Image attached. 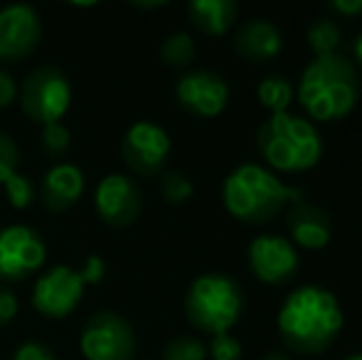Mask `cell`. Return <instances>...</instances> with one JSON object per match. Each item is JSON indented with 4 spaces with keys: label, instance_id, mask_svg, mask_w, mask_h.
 <instances>
[{
    "label": "cell",
    "instance_id": "cell-1",
    "mask_svg": "<svg viewBox=\"0 0 362 360\" xmlns=\"http://www.w3.org/2000/svg\"><path fill=\"white\" fill-rule=\"evenodd\" d=\"M343 308L333 291L318 284L298 286L286 296L276 316L281 341L291 351L318 356L338 341L343 331Z\"/></svg>",
    "mask_w": 362,
    "mask_h": 360
},
{
    "label": "cell",
    "instance_id": "cell-2",
    "mask_svg": "<svg viewBox=\"0 0 362 360\" xmlns=\"http://www.w3.org/2000/svg\"><path fill=\"white\" fill-rule=\"evenodd\" d=\"M300 200H303L300 187L286 185L259 163L237 166L222 182L224 207L244 225H264Z\"/></svg>",
    "mask_w": 362,
    "mask_h": 360
},
{
    "label": "cell",
    "instance_id": "cell-3",
    "mask_svg": "<svg viewBox=\"0 0 362 360\" xmlns=\"http://www.w3.org/2000/svg\"><path fill=\"white\" fill-rule=\"evenodd\" d=\"M296 96L310 119L328 124L345 119L360 99L358 67L340 52L315 57L300 74Z\"/></svg>",
    "mask_w": 362,
    "mask_h": 360
},
{
    "label": "cell",
    "instance_id": "cell-4",
    "mask_svg": "<svg viewBox=\"0 0 362 360\" xmlns=\"http://www.w3.org/2000/svg\"><path fill=\"white\" fill-rule=\"evenodd\" d=\"M259 151L272 168L303 173L323 158V141L308 119L296 114H272L259 129Z\"/></svg>",
    "mask_w": 362,
    "mask_h": 360
},
{
    "label": "cell",
    "instance_id": "cell-5",
    "mask_svg": "<svg viewBox=\"0 0 362 360\" xmlns=\"http://www.w3.org/2000/svg\"><path fill=\"white\" fill-rule=\"evenodd\" d=\"M244 311L242 286L229 274H200L185 294V316L197 331L219 336L239 321Z\"/></svg>",
    "mask_w": 362,
    "mask_h": 360
},
{
    "label": "cell",
    "instance_id": "cell-6",
    "mask_svg": "<svg viewBox=\"0 0 362 360\" xmlns=\"http://www.w3.org/2000/svg\"><path fill=\"white\" fill-rule=\"evenodd\" d=\"M20 106L30 121L40 126L59 124L72 106V84L57 67H37L20 87Z\"/></svg>",
    "mask_w": 362,
    "mask_h": 360
},
{
    "label": "cell",
    "instance_id": "cell-7",
    "mask_svg": "<svg viewBox=\"0 0 362 360\" xmlns=\"http://www.w3.org/2000/svg\"><path fill=\"white\" fill-rule=\"evenodd\" d=\"M136 346L134 326L116 311L94 313L79 336L81 356L86 360H134Z\"/></svg>",
    "mask_w": 362,
    "mask_h": 360
},
{
    "label": "cell",
    "instance_id": "cell-8",
    "mask_svg": "<svg viewBox=\"0 0 362 360\" xmlns=\"http://www.w3.org/2000/svg\"><path fill=\"white\" fill-rule=\"evenodd\" d=\"M47 262L42 235L28 225H8L0 230V281H25Z\"/></svg>",
    "mask_w": 362,
    "mask_h": 360
},
{
    "label": "cell",
    "instance_id": "cell-9",
    "mask_svg": "<svg viewBox=\"0 0 362 360\" xmlns=\"http://www.w3.org/2000/svg\"><path fill=\"white\" fill-rule=\"evenodd\" d=\"M84 279L79 269H72L67 265H57L52 269L42 272L33 286V306L40 316L62 321L72 316L74 308L84 298Z\"/></svg>",
    "mask_w": 362,
    "mask_h": 360
},
{
    "label": "cell",
    "instance_id": "cell-10",
    "mask_svg": "<svg viewBox=\"0 0 362 360\" xmlns=\"http://www.w3.org/2000/svg\"><path fill=\"white\" fill-rule=\"evenodd\" d=\"M121 156L131 173L141 178H153L168 163L170 136L163 126L153 121H136L126 129L124 141H121Z\"/></svg>",
    "mask_w": 362,
    "mask_h": 360
},
{
    "label": "cell",
    "instance_id": "cell-11",
    "mask_svg": "<svg viewBox=\"0 0 362 360\" xmlns=\"http://www.w3.org/2000/svg\"><path fill=\"white\" fill-rule=\"evenodd\" d=\"M42 40V18L28 3L0 8V62H23Z\"/></svg>",
    "mask_w": 362,
    "mask_h": 360
},
{
    "label": "cell",
    "instance_id": "cell-12",
    "mask_svg": "<svg viewBox=\"0 0 362 360\" xmlns=\"http://www.w3.org/2000/svg\"><path fill=\"white\" fill-rule=\"evenodd\" d=\"M94 210L109 227H129L141 217L144 210V192L141 185L131 175L109 173L96 185Z\"/></svg>",
    "mask_w": 362,
    "mask_h": 360
},
{
    "label": "cell",
    "instance_id": "cell-13",
    "mask_svg": "<svg viewBox=\"0 0 362 360\" xmlns=\"http://www.w3.org/2000/svg\"><path fill=\"white\" fill-rule=\"evenodd\" d=\"M175 99L197 119H215L229 104V84L212 69H195L177 79Z\"/></svg>",
    "mask_w": 362,
    "mask_h": 360
},
{
    "label": "cell",
    "instance_id": "cell-14",
    "mask_svg": "<svg viewBox=\"0 0 362 360\" xmlns=\"http://www.w3.org/2000/svg\"><path fill=\"white\" fill-rule=\"evenodd\" d=\"M247 265L259 281L279 286L298 272V252L286 237L259 235L247 250Z\"/></svg>",
    "mask_w": 362,
    "mask_h": 360
},
{
    "label": "cell",
    "instance_id": "cell-15",
    "mask_svg": "<svg viewBox=\"0 0 362 360\" xmlns=\"http://www.w3.org/2000/svg\"><path fill=\"white\" fill-rule=\"evenodd\" d=\"M286 230L291 240H293V245L313 252L328 247L330 237H333L330 215L320 205H313V202H305V200L288 205Z\"/></svg>",
    "mask_w": 362,
    "mask_h": 360
},
{
    "label": "cell",
    "instance_id": "cell-16",
    "mask_svg": "<svg viewBox=\"0 0 362 360\" xmlns=\"http://www.w3.org/2000/svg\"><path fill=\"white\" fill-rule=\"evenodd\" d=\"M86 178L76 163H54L40 182V200L49 212H67L84 195Z\"/></svg>",
    "mask_w": 362,
    "mask_h": 360
},
{
    "label": "cell",
    "instance_id": "cell-17",
    "mask_svg": "<svg viewBox=\"0 0 362 360\" xmlns=\"http://www.w3.org/2000/svg\"><path fill=\"white\" fill-rule=\"evenodd\" d=\"M281 47H284V40L279 28L264 18L247 20L234 33V50H237V54L244 62L264 64L276 57L281 52Z\"/></svg>",
    "mask_w": 362,
    "mask_h": 360
},
{
    "label": "cell",
    "instance_id": "cell-18",
    "mask_svg": "<svg viewBox=\"0 0 362 360\" xmlns=\"http://www.w3.org/2000/svg\"><path fill=\"white\" fill-rule=\"evenodd\" d=\"M237 3L234 0H192L187 3V15H190L192 25L200 30L202 35H219L229 33L232 25L237 23Z\"/></svg>",
    "mask_w": 362,
    "mask_h": 360
},
{
    "label": "cell",
    "instance_id": "cell-19",
    "mask_svg": "<svg viewBox=\"0 0 362 360\" xmlns=\"http://www.w3.org/2000/svg\"><path fill=\"white\" fill-rule=\"evenodd\" d=\"M293 84L286 77H281V74H269L257 87L259 104L272 111V114H286L291 101H293Z\"/></svg>",
    "mask_w": 362,
    "mask_h": 360
},
{
    "label": "cell",
    "instance_id": "cell-20",
    "mask_svg": "<svg viewBox=\"0 0 362 360\" xmlns=\"http://www.w3.org/2000/svg\"><path fill=\"white\" fill-rule=\"evenodd\" d=\"M305 40H308V47L315 52V57H325V54L338 52L340 42H343V35H340V28L330 18H318L308 28Z\"/></svg>",
    "mask_w": 362,
    "mask_h": 360
},
{
    "label": "cell",
    "instance_id": "cell-21",
    "mask_svg": "<svg viewBox=\"0 0 362 360\" xmlns=\"http://www.w3.org/2000/svg\"><path fill=\"white\" fill-rule=\"evenodd\" d=\"M160 57L168 67H187L195 59V40L187 33H173L163 40L160 45Z\"/></svg>",
    "mask_w": 362,
    "mask_h": 360
},
{
    "label": "cell",
    "instance_id": "cell-22",
    "mask_svg": "<svg viewBox=\"0 0 362 360\" xmlns=\"http://www.w3.org/2000/svg\"><path fill=\"white\" fill-rule=\"evenodd\" d=\"M72 149V134H69L67 126L59 121V124H47L40 131V151L47 156L54 163H62V158Z\"/></svg>",
    "mask_w": 362,
    "mask_h": 360
},
{
    "label": "cell",
    "instance_id": "cell-23",
    "mask_svg": "<svg viewBox=\"0 0 362 360\" xmlns=\"http://www.w3.org/2000/svg\"><path fill=\"white\" fill-rule=\"evenodd\" d=\"M163 360H207V346L195 336H177L165 346Z\"/></svg>",
    "mask_w": 362,
    "mask_h": 360
},
{
    "label": "cell",
    "instance_id": "cell-24",
    "mask_svg": "<svg viewBox=\"0 0 362 360\" xmlns=\"http://www.w3.org/2000/svg\"><path fill=\"white\" fill-rule=\"evenodd\" d=\"M5 195H8V202L15 207V210H25L35 202L37 197V187L35 182L23 173H15L10 180H5Z\"/></svg>",
    "mask_w": 362,
    "mask_h": 360
},
{
    "label": "cell",
    "instance_id": "cell-25",
    "mask_svg": "<svg viewBox=\"0 0 362 360\" xmlns=\"http://www.w3.org/2000/svg\"><path fill=\"white\" fill-rule=\"evenodd\" d=\"M160 192L170 205H180V202H187L195 192L190 178L185 173H177V170H170V173H163L160 178Z\"/></svg>",
    "mask_w": 362,
    "mask_h": 360
},
{
    "label": "cell",
    "instance_id": "cell-26",
    "mask_svg": "<svg viewBox=\"0 0 362 360\" xmlns=\"http://www.w3.org/2000/svg\"><path fill=\"white\" fill-rule=\"evenodd\" d=\"M20 166V149L5 131H0V185H5V180H10L18 173Z\"/></svg>",
    "mask_w": 362,
    "mask_h": 360
},
{
    "label": "cell",
    "instance_id": "cell-27",
    "mask_svg": "<svg viewBox=\"0 0 362 360\" xmlns=\"http://www.w3.org/2000/svg\"><path fill=\"white\" fill-rule=\"evenodd\" d=\"M210 358L212 360H242V343L229 333L212 336L210 341Z\"/></svg>",
    "mask_w": 362,
    "mask_h": 360
},
{
    "label": "cell",
    "instance_id": "cell-28",
    "mask_svg": "<svg viewBox=\"0 0 362 360\" xmlns=\"http://www.w3.org/2000/svg\"><path fill=\"white\" fill-rule=\"evenodd\" d=\"M13 360H57L52 348H47L45 343L40 341H28L23 346L15 348Z\"/></svg>",
    "mask_w": 362,
    "mask_h": 360
},
{
    "label": "cell",
    "instance_id": "cell-29",
    "mask_svg": "<svg viewBox=\"0 0 362 360\" xmlns=\"http://www.w3.org/2000/svg\"><path fill=\"white\" fill-rule=\"evenodd\" d=\"M18 296H15L13 289H8L5 284H0V328L8 326L15 316H18Z\"/></svg>",
    "mask_w": 362,
    "mask_h": 360
},
{
    "label": "cell",
    "instance_id": "cell-30",
    "mask_svg": "<svg viewBox=\"0 0 362 360\" xmlns=\"http://www.w3.org/2000/svg\"><path fill=\"white\" fill-rule=\"evenodd\" d=\"M79 274H81V279H84L86 286H89V284L104 281V277H106V262L101 260L99 255H91L89 260L84 262V267L79 269Z\"/></svg>",
    "mask_w": 362,
    "mask_h": 360
},
{
    "label": "cell",
    "instance_id": "cell-31",
    "mask_svg": "<svg viewBox=\"0 0 362 360\" xmlns=\"http://www.w3.org/2000/svg\"><path fill=\"white\" fill-rule=\"evenodd\" d=\"M20 87L15 82V77L5 69H0V109H8L13 101H18Z\"/></svg>",
    "mask_w": 362,
    "mask_h": 360
},
{
    "label": "cell",
    "instance_id": "cell-32",
    "mask_svg": "<svg viewBox=\"0 0 362 360\" xmlns=\"http://www.w3.org/2000/svg\"><path fill=\"white\" fill-rule=\"evenodd\" d=\"M330 10L345 18H355V15H362V0H333Z\"/></svg>",
    "mask_w": 362,
    "mask_h": 360
},
{
    "label": "cell",
    "instance_id": "cell-33",
    "mask_svg": "<svg viewBox=\"0 0 362 360\" xmlns=\"http://www.w3.org/2000/svg\"><path fill=\"white\" fill-rule=\"evenodd\" d=\"M353 54H355V62L362 67V33L358 35V40H355V45H353Z\"/></svg>",
    "mask_w": 362,
    "mask_h": 360
},
{
    "label": "cell",
    "instance_id": "cell-34",
    "mask_svg": "<svg viewBox=\"0 0 362 360\" xmlns=\"http://www.w3.org/2000/svg\"><path fill=\"white\" fill-rule=\"evenodd\" d=\"M168 5L165 0H153V3H134V8H141V10H153V8H163Z\"/></svg>",
    "mask_w": 362,
    "mask_h": 360
},
{
    "label": "cell",
    "instance_id": "cell-35",
    "mask_svg": "<svg viewBox=\"0 0 362 360\" xmlns=\"http://www.w3.org/2000/svg\"><path fill=\"white\" fill-rule=\"evenodd\" d=\"M262 360H291L288 356H286V353H269V356H264Z\"/></svg>",
    "mask_w": 362,
    "mask_h": 360
},
{
    "label": "cell",
    "instance_id": "cell-36",
    "mask_svg": "<svg viewBox=\"0 0 362 360\" xmlns=\"http://www.w3.org/2000/svg\"><path fill=\"white\" fill-rule=\"evenodd\" d=\"M345 360H362V353H355V356H350V358H345Z\"/></svg>",
    "mask_w": 362,
    "mask_h": 360
}]
</instances>
